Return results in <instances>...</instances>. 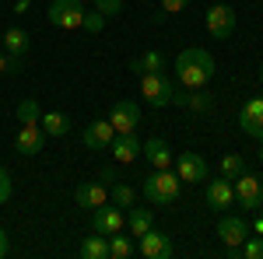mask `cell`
<instances>
[{
    "label": "cell",
    "mask_w": 263,
    "mask_h": 259,
    "mask_svg": "<svg viewBox=\"0 0 263 259\" xmlns=\"http://www.w3.org/2000/svg\"><path fill=\"white\" fill-rule=\"evenodd\" d=\"M186 4L190 0H162V11L165 14H179V11H186Z\"/></svg>",
    "instance_id": "cell-33"
},
{
    "label": "cell",
    "mask_w": 263,
    "mask_h": 259,
    "mask_svg": "<svg viewBox=\"0 0 263 259\" xmlns=\"http://www.w3.org/2000/svg\"><path fill=\"white\" fill-rule=\"evenodd\" d=\"M81 256L84 259H109V235H88L81 242Z\"/></svg>",
    "instance_id": "cell-21"
},
{
    "label": "cell",
    "mask_w": 263,
    "mask_h": 259,
    "mask_svg": "<svg viewBox=\"0 0 263 259\" xmlns=\"http://www.w3.org/2000/svg\"><path fill=\"white\" fill-rule=\"evenodd\" d=\"M235 186V200H239V207L246 210H263V182L253 175V172H242L239 179H232Z\"/></svg>",
    "instance_id": "cell-5"
},
{
    "label": "cell",
    "mask_w": 263,
    "mask_h": 259,
    "mask_svg": "<svg viewBox=\"0 0 263 259\" xmlns=\"http://www.w3.org/2000/svg\"><path fill=\"white\" fill-rule=\"evenodd\" d=\"M137 249H141V256H147V259H168L172 256V238H168L165 231H155V228H151V231L141 235V245H137Z\"/></svg>",
    "instance_id": "cell-15"
},
{
    "label": "cell",
    "mask_w": 263,
    "mask_h": 259,
    "mask_svg": "<svg viewBox=\"0 0 263 259\" xmlns=\"http://www.w3.org/2000/svg\"><path fill=\"white\" fill-rule=\"evenodd\" d=\"M214 105V95L207 91V88H186V102H182V109H190V112H207Z\"/></svg>",
    "instance_id": "cell-24"
},
{
    "label": "cell",
    "mask_w": 263,
    "mask_h": 259,
    "mask_svg": "<svg viewBox=\"0 0 263 259\" xmlns=\"http://www.w3.org/2000/svg\"><path fill=\"white\" fill-rule=\"evenodd\" d=\"M141 193H144V200L155 203V207H172L182 193V179L172 168H155V172L141 182Z\"/></svg>",
    "instance_id": "cell-2"
},
{
    "label": "cell",
    "mask_w": 263,
    "mask_h": 259,
    "mask_svg": "<svg viewBox=\"0 0 263 259\" xmlns=\"http://www.w3.org/2000/svg\"><path fill=\"white\" fill-rule=\"evenodd\" d=\"M99 179L105 182V186H112V182L120 179V175H116V168H102V172H99Z\"/></svg>",
    "instance_id": "cell-34"
},
{
    "label": "cell",
    "mask_w": 263,
    "mask_h": 259,
    "mask_svg": "<svg viewBox=\"0 0 263 259\" xmlns=\"http://www.w3.org/2000/svg\"><path fill=\"white\" fill-rule=\"evenodd\" d=\"M165 67H168V60H165L158 49H147L137 60H130V70H134L137 77H141V74H165Z\"/></svg>",
    "instance_id": "cell-19"
},
{
    "label": "cell",
    "mask_w": 263,
    "mask_h": 259,
    "mask_svg": "<svg viewBox=\"0 0 263 259\" xmlns=\"http://www.w3.org/2000/svg\"><path fill=\"white\" fill-rule=\"evenodd\" d=\"M126 224H130V235L141 238L144 231L155 228V217H151V210H144V207H126Z\"/></svg>",
    "instance_id": "cell-20"
},
{
    "label": "cell",
    "mask_w": 263,
    "mask_h": 259,
    "mask_svg": "<svg viewBox=\"0 0 263 259\" xmlns=\"http://www.w3.org/2000/svg\"><path fill=\"white\" fill-rule=\"evenodd\" d=\"M28 7H32L28 0H18V4H14V14H28Z\"/></svg>",
    "instance_id": "cell-36"
},
{
    "label": "cell",
    "mask_w": 263,
    "mask_h": 259,
    "mask_svg": "<svg viewBox=\"0 0 263 259\" xmlns=\"http://www.w3.org/2000/svg\"><path fill=\"white\" fill-rule=\"evenodd\" d=\"M39 123H42V130H46V137H67V133H70V119H67L63 112H57V109L46 112Z\"/></svg>",
    "instance_id": "cell-23"
},
{
    "label": "cell",
    "mask_w": 263,
    "mask_h": 259,
    "mask_svg": "<svg viewBox=\"0 0 263 259\" xmlns=\"http://www.w3.org/2000/svg\"><path fill=\"white\" fill-rule=\"evenodd\" d=\"M123 224H126V217H123V210L112 203H102L99 210H91V231H99V235H116V231H123Z\"/></svg>",
    "instance_id": "cell-9"
},
{
    "label": "cell",
    "mask_w": 263,
    "mask_h": 259,
    "mask_svg": "<svg viewBox=\"0 0 263 259\" xmlns=\"http://www.w3.org/2000/svg\"><path fill=\"white\" fill-rule=\"evenodd\" d=\"M260 165H263V151H260Z\"/></svg>",
    "instance_id": "cell-39"
},
{
    "label": "cell",
    "mask_w": 263,
    "mask_h": 259,
    "mask_svg": "<svg viewBox=\"0 0 263 259\" xmlns=\"http://www.w3.org/2000/svg\"><path fill=\"white\" fill-rule=\"evenodd\" d=\"M176 81H179L182 88H207L211 84V77H214V56L207 53V49H200V46H190V49H182L179 56H176Z\"/></svg>",
    "instance_id": "cell-1"
},
{
    "label": "cell",
    "mask_w": 263,
    "mask_h": 259,
    "mask_svg": "<svg viewBox=\"0 0 263 259\" xmlns=\"http://www.w3.org/2000/svg\"><path fill=\"white\" fill-rule=\"evenodd\" d=\"M203 200H207V207L211 210H228L232 203H235V189H232V179H211L207 182V189H203Z\"/></svg>",
    "instance_id": "cell-12"
},
{
    "label": "cell",
    "mask_w": 263,
    "mask_h": 259,
    "mask_svg": "<svg viewBox=\"0 0 263 259\" xmlns=\"http://www.w3.org/2000/svg\"><path fill=\"white\" fill-rule=\"evenodd\" d=\"M109 200H112V203H116L120 210H126V207H134V203H137V189L116 179L112 186H109Z\"/></svg>",
    "instance_id": "cell-25"
},
{
    "label": "cell",
    "mask_w": 263,
    "mask_h": 259,
    "mask_svg": "<svg viewBox=\"0 0 263 259\" xmlns=\"http://www.w3.org/2000/svg\"><path fill=\"white\" fill-rule=\"evenodd\" d=\"M109 123L116 133H137V123H141V105L130 98H120L109 112Z\"/></svg>",
    "instance_id": "cell-6"
},
{
    "label": "cell",
    "mask_w": 263,
    "mask_h": 259,
    "mask_svg": "<svg viewBox=\"0 0 263 259\" xmlns=\"http://www.w3.org/2000/svg\"><path fill=\"white\" fill-rule=\"evenodd\" d=\"M102 25H105V18H102L99 11H88V14H84V28H88L91 35H99V32H102Z\"/></svg>",
    "instance_id": "cell-31"
},
{
    "label": "cell",
    "mask_w": 263,
    "mask_h": 259,
    "mask_svg": "<svg viewBox=\"0 0 263 259\" xmlns=\"http://www.w3.org/2000/svg\"><path fill=\"white\" fill-rule=\"evenodd\" d=\"M74 200H78V207L84 210H99L102 203H109V186L105 182H81L78 189H74Z\"/></svg>",
    "instance_id": "cell-14"
},
{
    "label": "cell",
    "mask_w": 263,
    "mask_h": 259,
    "mask_svg": "<svg viewBox=\"0 0 263 259\" xmlns=\"http://www.w3.org/2000/svg\"><path fill=\"white\" fill-rule=\"evenodd\" d=\"M218 238L224 242V249H239L246 238H249V224L242 217H235V214H224L218 221Z\"/></svg>",
    "instance_id": "cell-11"
},
{
    "label": "cell",
    "mask_w": 263,
    "mask_h": 259,
    "mask_svg": "<svg viewBox=\"0 0 263 259\" xmlns=\"http://www.w3.org/2000/svg\"><path fill=\"white\" fill-rule=\"evenodd\" d=\"M260 81H263V67H260Z\"/></svg>",
    "instance_id": "cell-40"
},
{
    "label": "cell",
    "mask_w": 263,
    "mask_h": 259,
    "mask_svg": "<svg viewBox=\"0 0 263 259\" xmlns=\"http://www.w3.org/2000/svg\"><path fill=\"white\" fill-rule=\"evenodd\" d=\"M239 130H242L246 137L263 140V98H249L239 109Z\"/></svg>",
    "instance_id": "cell-10"
},
{
    "label": "cell",
    "mask_w": 263,
    "mask_h": 259,
    "mask_svg": "<svg viewBox=\"0 0 263 259\" xmlns=\"http://www.w3.org/2000/svg\"><path fill=\"white\" fill-rule=\"evenodd\" d=\"M239 256H246V259H263V235L246 238L242 245H239Z\"/></svg>",
    "instance_id": "cell-29"
},
{
    "label": "cell",
    "mask_w": 263,
    "mask_h": 259,
    "mask_svg": "<svg viewBox=\"0 0 263 259\" xmlns=\"http://www.w3.org/2000/svg\"><path fill=\"white\" fill-rule=\"evenodd\" d=\"M95 4V11H99L102 18H116L123 11V0H91Z\"/></svg>",
    "instance_id": "cell-30"
},
{
    "label": "cell",
    "mask_w": 263,
    "mask_h": 259,
    "mask_svg": "<svg viewBox=\"0 0 263 259\" xmlns=\"http://www.w3.org/2000/svg\"><path fill=\"white\" fill-rule=\"evenodd\" d=\"M112 137H116V130L109 119H91L84 126V147H91V151H105L112 144Z\"/></svg>",
    "instance_id": "cell-17"
},
{
    "label": "cell",
    "mask_w": 263,
    "mask_h": 259,
    "mask_svg": "<svg viewBox=\"0 0 263 259\" xmlns=\"http://www.w3.org/2000/svg\"><path fill=\"white\" fill-rule=\"evenodd\" d=\"M141 154L155 168H172V161H176V154H172V147L165 144L162 137H151V140H144V147H141Z\"/></svg>",
    "instance_id": "cell-18"
},
{
    "label": "cell",
    "mask_w": 263,
    "mask_h": 259,
    "mask_svg": "<svg viewBox=\"0 0 263 259\" xmlns=\"http://www.w3.org/2000/svg\"><path fill=\"white\" fill-rule=\"evenodd\" d=\"M42 144H46V130H42V123H21L18 137H14V151L25 154V158H32V154H39Z\"/></svg>",
    "instance_id": "cell-8"
},
{
    "label": "cell",
    "mask_w": 263,
    "mask_h": 259,
    "mask_svg": "<svg viewBox=\"0 0 263 259\" xmlns=\"http://www.w3.org/2000/svg\"><path fill=\"white\" fill-rule=\"evenodd\" d=\"M81 4H88V0H81Z\"/></svg>",
    "instance_id": "cell-41"
},
{
    "label": "cell",
    "mask_w": 263,
    "mask_h": 259,
    "mask_svg": "<svg viewBox=\"0 0 263 259\" xmlns=\"http://www.w3.org/2000/svg\"><path fill=\"white\" fill-rule=\"evenodd\" d=\"M134 252H137V245L130 242V235H123V231L109 235V259H130Z\"/></svg>",
    "instance_id": "cell-26"
},
{
    "label": "cell",
    "mask_w": 263,
    "mask_h": 259,
    "mask_svg": "<svg viewBox=\"0 0 263 259\" xmlns=\"http://www.w3.org/2000/svg\"><path fill=\"white\" fill-rule=\"evenodd\" d=\"M172 91H176V81H168V74H141V98L151 109L172 105Z\"/></svg>",
    "instance_id": "cell-3"
},
{
    "label": "cell",
    "mask_w": 263,
    "mask_h": 259,
    "mask_svg": "<svg viewBox=\"0 0 263 259\" xmlns=\"http://www.w3.org/2000/svg\"><path fill=\"white\" fill-rule=\"evenodd\" d=\"M7 249H11V245H7V231H4V228H0V259L7 256Z\"/></svg>",
    "instance_id": "cell-35"
},
{
    "label": "cell",
    "mask_w": 263,
    "mask_h": 259,
    "mask_svg": "<svg viewBox=\"0 0 263 259\" xmlns=\"http://www.w3.org/2000/svg\"><path fill=\"white\" fill-rule=\"evenodd\" d=\"M4 49H7V56H25L28 53V32L25 28H7L4 32Z\"/></svg>",
    "instance_id": "cell-22"
},
{
    "label": "cell",
    "mask_w": 263,
    "mask_h": 259,
    "mask_svg": "<svg viewBox=\"0 0 263 259\" xmlns=\"http://www.w3.org/2000/svg\"><path fill=\"white\" fill-rule=\"evenodd\" d=\"M0 74H7V56L0 53Z\"/></svg>",
    "instance_id": "cell-37"
},
{
    "label": "cell",
    "mask_w": 263,
    "mask_h": 259,
    "mask_svg": "<svg viewBox=\"0 0 263 259\" xmlns=\"http://www.w3.org/2000/svg\"><path fill=\"white\" fill-rule=\"evenodd\" d=\"M260 182H263V179H260Z\"/></svg>",
    "instance_id": "cell-42"
},
{
    "label": "cell",
    "mask_w": 263,
    "mask_h": 259,
    "mask_svg": "<svg viewBox=\"0 0 263 259\" xmlns=\"http://www.w3.org/2000/svg\"><path fill=\"white\" fill-rule=\"evenodd\" d=\"M141 140H137V133H116L112 137V144H109V151H112V161H120V165H130V161L141 158Z\"/></svg>",
    "instance_id": "cell-16"
},
{
    "label": "cell",
    "mask_w": 263,
    "mask_h": 259,
    "mask_svg": "<svg viewBox=\"0 0 263 259\" xmlns=\"http://www.w3.org/2000/svg\"><path fill=\"white\" fill-rule=\"evenodd\" d=\"M18 119H21V123H39V119H42L39 102H35V98H25V102L18 105Z\"/></svg>",
    "instance_id": "cell-28"
},
{
    "label": "cell",
    "mask_w": 263,
    "mask_h": 259,
    "mask_svg": "<svg viewBox=\"0 0 263 259\" xmlns=\"http://www.w3.org/2000/svg\"><path fill=\"white\" fill-rule=\"evenodd\" d=\"M176 175L182 182H203L207 179V161L197 151H182V154H176Z\"/></svg>",
    "instance_id": "cell-13"
},
{
    "label": "cell",
    "mask_w": 263,
    "mask_h": 259,
    "mask_svg": "<svg viewBox=\"0 0 263 259\" xmlns=\"http://www.w3.org/2000/svg\"><path fill=\"white\" fill-rule=\"evenodd\" d=\"M11 200V175H7V168L0 165V203H7Z\"/></svg>",
    "instance_id": "cell-32"
},
{
    "label": "cell",
    "mask_w": 263,
    "mask_h": 259,
    "mask_svg": "<svg viewBox=\"0 0 263 259\" xmlns=\"http://www.w3.org/2000/svg\"><path fill=\"white\" fill-rule=\"evenodd\" d=\"M218 168H221L224 179H239V175L246 172V161H242V154H224Z\"/></svg>",
    "instance_id": "cell-27"
},
{
    "label": "cell",
    "mask_w": 263,
    "mask_h": 259,
    "mask_svg": "<svg viewBox=\"0 0 263 259\" xmlns=\"http://www.w3.org/2000/svg\"><path fill=\"white\" fill-rule=\"evenodd\" d=\"M207 32L214 35V39H232V32H235V11L228 7V4H214V7H207Z\"/></svg>",
    "instance_id": "cell-7"
},
{
    "label": "cell",
    "mask_w": 263,
    "mask_h": 259,
    "mask_svg": "<svg viewBox=\"0 0 263 259\" xmlns=\"http://www.w3.org/2000/svg\"><path fill=\"white\" fill-rule=\"evenodd\" d=\"M84 4L81 0H53L49 4V11H46V18L49 25H57V28H67V32H74V28H84Z\"/></svg>",
    "instance_id": "cell-4"
},
{
    "label": "cell",
    "mask_w": 263,
    "mask_h": 259,
    "mask_svg": "<svg viewBox=\"0 0 263 259\" xmlns=\"http://www.w3.org/2000/svg\"><path fill=\"white\" fill-rule=\"evenodd\" d=\"M253 231H256V235H263V217L256 221V224H253Z\"/></svg>",
    "instance_id": "cell-38"
}]
</instances>
